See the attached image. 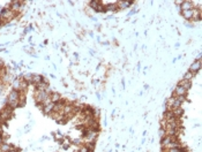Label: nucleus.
<instances>
[{
	"mask_svg": "<svg viewBox=\"0 0 202 152\" xmlns=\"http://www.w3.org/2000/svg\"><path fill=\"white\" fill-rule=\"evenodd\" d=\"M79 152H80V151H79Z\"/></svg>",
	"mask_w": 202,
	"mask_h": 152,
	"instance_id": "obj_26",
	"label": "nucleus"
},
{
	"mask_svg": "<svg viewBox=\"0 0 202 152\" xmlns=\"http://www.w3.org/2000/svg\"><path fill=\"white\" fill-rule=\"evenodd\" d=\"M1 134H2V128H1V124H0V136H1Z\"/></svg>",
	"mask_w": 202,
	"mask_h": 152,
	"instance_id": "obj_24",
	"label": "nucleus"
},
{
	"mask_svg": "<svg viewBox=\"0 0 202 152\" xmlns=\"http://www.w3.org/2000/svg\"><path fill=\"white\" fill-rule=\"evenodd\" d=\"M10 149H12V145L8 143H2L0 145V152H8Z\"/></svg>",
	"mask_w": 202,
	"mask_h": 152,
	"instance_id": "obj_15",
	"label": "nucleus"
},
{
	"mask_svg": "<svg viewBox=\"0 0 202 152\" xmlns=\"http://www.w3.org/2000/svg\"><path fill=\"white\" fill-rule=\"evenodd\" d=\"M2 143H5V142H3V138H2V137H1V136H0V145H1V144H2Z\"/></svg>",
	"mask_w": 202,
	"mask_h": 152,
	"instance_id": "obj_23",
	"label": "nucleus"
},
{
	"mask_svg": "<svg viewBox=\"0 0 202 152\" xmlns=\"http://www.w3.org/2000/svg\"><path fill=\"white\" fill-rule=\"evenodd\" d=\"M200 68H201V61L196 60L195 62L192 63V66L189 67V70H188V71H191V73H193V74L195 75V74L200 70Z\"/></svg>",
	"mask_w": 202,
	"mask_h": 152,
	"instance_id": "obj_7",
	"label": "nucleus"
},
{
	"mask_svg": "<svg viewBox=\"0 0 202 152\" xmlns=\"http://www.w3.org/2000/svg\"><path fill=\"white\" fill-rule=\"evenodd\" d=\"M42 81H43V77L40 75H33V82L31 83H34L35 85L38 84V83H40Z\"/></svg>",
	"mask_w": 202,
	"mask_h": 152,
	"instance_id": "obj_17",
	"label": "nucleus"
},
{
	"mask_svg": "<svg viewBox=\"0 0 202 152\" xmlns=\"http://www.w3.org/2000/svg\"><path fill=\"white\" fill-rule=\"evenodd\" d=\"M53 111H54V104L53 103H50V104L43 106V112L45 114H51Z\"/></svg>",
	"mask_w": 202,
	"mask_h": 152,
	"instance_id": "obj_9",
	"label": "nucleus"
},
{
	"mask_svg": "<svg viewBox=\"0 0 202 152\" xmlns=\"http://www.w3.org/2000/svg\"><path fill=\"white\" fill-rule=\"evenodd\" d=\"M186 92H187V90H185L182 87H179V85H178V87L176 88L174 92H173V97H177V96H185Z\"/></svg>",
	"mask_w": 202,
	"mask_h": 152,
	"instance_id": "obj_11",
	"label": "nucleus"
},
{
	"mask_svg": "<svg viewBox=\"0 0 202 152\" xmlns=\"http://www.w3.org/2000/svg\"><path fill=\"white\" fill-rule=\"evenodd\" d=\"M180 8H181V12L182 10H191V9L195 8V5L192 1H182L180 5Z\"/></svg>",
	"mask_w": 202,
	"mask_h": 152,
	"instance_id": "obj_6",
	"label": "nucleus"
},
{
	"mask_svg": "<svg viewBox=\"0 0 202 152\" xmlns=\"http://www.w3.org/2000/svg\"><path fill=\"white\" fill-rule=\"evenodd\" d=\"M131 3H132L131 1H117V6H118V8H120V9H125V8L130 7Z\"/></svg>",
	"mask_w": 202,
	"mask_h": 152,
	"instance_id": "obj_13",
	"label": "nucleus"
},
{
	"mask_svg": "<svg viewBox=\"0 0 202 152\" xmlns=\"http://www.w3.org/2000/svg\"><path fill=\"white\" fill-rule=\"evenodd\" d=\"M176 98H177V100H178L179 103H184V101H185V99H186V98H185V96H177Z\"/></svg>",
	"mask_w": 202,
	"mask_h": 152,
	"instance_id": "obj_21",
	"label": "nucleus"
},
{
	"mask_svg": "<svg viewBox=\"0 0 202 152\" xmlns=\"http://www.w3.org/2000/svg\"><path fill=\"white\" fill-rule=\"evenodd\" d=\"M90 7L94 8L95 10H97V12H105V8L102 5V1H98V0L90 1Z\"/></svg>",
	"mask_w": 202,
	"mask_h": 152,
	"instance_id": "obj_5",
	"label": "nucleus"
},
{
	"mask_svg": "<svg viewBox=\"0 0 202 152\" xmlns=\"http://www.w3.org/2000/svg\"><path fill=\"white\" fill-rule=\"evenodd\" d=\"M15 16H16V14L13 13L9 8H5V9H2V12L0 14V20L3 22H8V21L13 20Z\"/></svg>",
	"mask_w": 202,
	"mask_h": 152,
	"instance_id": "obj_2",
	"label": "nucleus"
},
{
	"mask_svg": "<svg viewBox=\"0 0 202 152\" xmlns=\"http://www.w3.org/2000/svg\"><path fill=\"white\" fill-rule=\"evenodd\" d=\"M19 97H20V91L13 90V91L9 92V94H8L7 103H9V101H16V100H19Z\"/></svg>",
	"mask_w": 202,
	"mask_h": 152,
	"instance_id": "obj_8",
	"label": "nucleus"
},
{
	"mask_svg": "<svg viewBox=\"0 0 202 152\" xmlns=\"http://www.w3.org/2000/svg\"><path fill=\"white\" fill-rule=\"evenodd\" d=\"M1 66H2V61L0 60V69H1Z\"/></svg>",
	"mask_w": 202,
	"mask_h": 152,
	"instance_id": "obj_25",
	"label": "nucleus"
},
{
	"mask_svg": "<svg viewBox=\"0 0 202 152\" xmlns=\"http://www.w3.org/2000/svg\"><path fill=\"white\" fill-rule=\"evenodd\" d=\"M49 97H50L51 103H53V104H56V103H58L59 100H61L60 94H59V93H57V92H52L51 94H49Z\"/></svg>",
	"mask_w": 202,
	"mask_h": 152,
	"instance_id": "obj_10",
	"label": "nucleus"
},
{
	"mask_svg": "<svg viewBox=\"0 0 202 152\" xmlns=\"http://www.w3.org/2000/svg\"><path fill=\"white\" fill-rule=\"evenodd\" d=\"M171 111H172V113H173V115H174L176 118H180V117L182 115V113H184V111H182L181 107H177V108H173V110H171Z\"/></svg>",
	"mask_w": 202,
	"mask_h": 152,
	"instance_id": "obj_14",
	"label": "nucleus"
},
{
	"mask_svg": "<svg viewBox=\"0 0 202 152\" xmlns=\"http://www.w3.org/2000/svg\"><path fill=\"white\" fill-rule=\"evenodd\" d=\"M20 80H15L14 81V90H16V91H19V88H20Z\"/></svg>",
	"mask_w": 202,
	"mask_h": 152,
	"instance_id": "obj_20",
	"label": "nucleus"
},
{
	"mask_svg": "<svg viewBox=\"0 0 202 152\" xmlns=\"http://www.w3.org/2000/svg\"><path fill=\"white\" fill-rule=\"evenodd\" d=\"M166 105H168L169 110H173V108L180 107L181 103H179V101L177 100V98H176V97H171V98H169V100H168V103H166Z\"/></svg>",
	"mask_w": 202,
	"mask_h": 152,
	"instance_id": "obj_3",
	"label": "nucleus"
},
{
	"mask_svg": "<svg viewBox=\"0 0 202 152\" xmlns=\"http://www.w3.org/2000/svg\"><path fill=\"white\" fill-rule=\"evenodd\" d=\"M47 97H49V94L45 91H39V90H37V92L35 93V99H36V101L39 103V104H42Z\"/></svg>",
	"mask_w": 202,
	"mask_h": 152,
	"instance_id": "obj_4",
	"label": "nucleus"
},
{
	"mask_svg": "<svg viewBox=\"0 0 202 152\" xmlns=\"http://www.w3.org/2000/svg\"><path fill=\"white\" fill-rule=\"evenodd\" d=\"M181 13H182V16H184L185 19L191 20V19H192V15H193V9H191V10H182Z\"/></svg>",
	"mask_w": 202,
	"mask_h": 152,
	"instance_id": "obj_16",
	"label": "nucleus"
},
{
	"mask_svg": "<svg viewBox=\"0 0 202 152\" xmlns=\"http://www.w3.org/2000/svg\"><path fill=\"white\" fill-rule=\"evenodd\" d=\"M160 136H161V137H164V136H165V130H164V129H161V130H160Z\"/></svg>",
	"mask_w": 202,
	"mask_h": 152,
	"instance_id": "obj_22",
	"label": "nucleus"
},
{
	"mask_svg": "<svg viewBox=\"0 0 202 152\" xmlns=\"http://www.w3.org/2000/svg\"><path fill=\"white\" fill-rule=\"evenodd\" d=\"M179 87H182L185 90H188L191 87H192V83H191V81H186V80H181L180 82H179V84H178Z\"/></svg>",
	"mask_w": 202,
	"mask_h": 152,
	"instance_id": "obj_12",
	"label": "nucleus"
},
{
	"mask_svg": "<svg viewBox=\"0 0 202 152\" xmlns=\"http://www.w3.org/2000/svg\"><path fill=\"white\" fill-rule=\"evenodd\" d=\"M118 9V6H117V2H114L113 5H106V7H105V12L106 10H117Z\"/></svg>",
	"mask_w": 202,
	"mask_h": 152,
	"instance_id": "obj_18",
	"label": "nucleus"
},
{
	"mask_svg": "<svg viewBox=\"0 0 202 152\" xmlns=\"http://www.w3.org/2000/svg\"><path fill=\"white\" fill-rule=\"evenodd\" d=\"M96 138H97V130L90 129V128H84V141H86V143H90V142L94 143Z\"/></svg>",
	"mask_w": 202,
	"mask_h": 152,
	"instance_id": "obj_1",
	"label": "nucleus"
},
{
	"mask_svg": "<svg viewBox=\"0 0 202 152\" xmlns=\"http://www.w3.org/2000/svg\"><path fill=\"white\" fill-rule=\"evenodd\" d=\"M194 77V74L193 73H191V71H187L185 75H184V78L182 80H186V81H191L192 78Z\"/></svg>",
	"mask_w": 202,
	"mask_h": 152,
	"instance_id": "obj_19",
	"label": "nucleus"
}]
</instances>
